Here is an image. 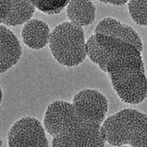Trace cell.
Listing matches in <instances>:
<instances>
[{
	"mask_svg": "<svg viewBox=\"0 0 147 147\" xmlns=\"http://www.w3.org/2000/svg\"><path fill=\"white\" fill-rule=\"evenodd\" d=\"M101 133L111 146L147 147V114L134 109L120 110L105 118Z\"/></svg>",
	"mask_w": 147,
	"mask_h": 147,
	"instance_id": "3",
	"label": "cell"
},
{
	"mask_svg": "<svg viewBox=\"0 0 147 147\" xmlns=\"http://www.w3.org/2000/svg\"><path fill=\"white\" fill-rule=\"evenodd\" d=\"M94 33L104 35L121 42L129 43L143 51V43L140 35L131 26L122 23L111 17H105L97 24Z\"/></svg>",
	"mask_w": 147,
	"mask_h": 147,
	"instance_id": "7",
	"label": "cell"
},
{
	"mask_svg": "<svg viewBox=\"0 0 147 147\" xmlns=\"http://www.w3.org/2000/svg\"><path fill=\"white\" fill-rule=\"evenodd\" d=\"M51 33L52 31L45 21L39 19H31L23 25L21 38L29 48L39 50L49 45Z\"/></svg>",
	"mask_w": 147,
	"mask_h": 147,
	"instance_id": "10",
	"label": "cell"
},
{
	"mask_svg": "<svg viewBox=\"0 0 147 147\" xmlns=\"http://www.w3.org/2000/svg\"><path fill=\"white\" fill-rule=\"evenodd\" d=\"M72 103L102 125L109 108L107 97L96 89L85 88L74 95Z\"/></svg>",
	"mask_w": 147,
	"mask_h": 147,
	"instance_id": "6",
	"label": "cell"
},
{
	"mask_svg": "<svg viewBox=\"0 0 147 147\" xmlns=\"http://www.w3.org/2000/svg\"><path fill=\"white\" fill-rule=\"evenodd\" d=\"M129 15L140 26H147V0H129Z\"/></svg>",
	"mask_w": 147,
	"mask_h": 147,
	"instance_id": "13",
	"label": "cell"
},
{
	"mask_svg": "<svg viewBox=\"0 0 147 147\" xmlns=\"http://www.w3.org/2000/svg\"><path fill=\"white\" fill-rule=\"evenodd\" d=\"M0 146H2V139H1V144H0Z\"/></svg>",
	"mask_w": 147,
	"mask_h": 147,
	"instance_id": "16",
	"label": "cell"
},
{
	"mask_svg": "<svg viewBox=\"0 0 147 147\" xmlns=\"http://www.w3.org/2000/svg\"><path fill=\"white\" fill-rule=\"evenodd\" d=\"M43 125L53 138V146H104L106 143L101 133L102 125L68 101L57 100L50 104Z\"/></svg>",
	"mask_w": 147,
	"mask_h": 147,
	"instance_id": "2",
	"label": "cell"
},
{
	"mask_svg": "<svg viewBox=\"0 0 147 147\" xmlns=\"http://www.w3.org/2000/svg\"><path fill=\"white\" fill-rule=\"evenodd\" d=\"M36 8L30 0H1V24L7 27L24 25Z\"/></svg>",
	"mask_w": 147,
	"mask_h": 147,
	"instance_id": "8",
	"label": "cell"
},
{
	"mask_svg": "<svg viewBox=\"0 0 147 147\" xmlns=\"http://www.w3.org/2000/svg\"><path fill=\"white\" fill-rule=\"evenodd\" d=\"M3 97V91H1V103H2V99Z\"/></svg>",
	"mask_w": 147,
	"mask_h": 147,
	"instance_id": "15",
	"label": "cell"
},
{
	"mask_svg": "<svg viewBox=\"0 0 147 147\" xmlns=\"http://www.w3.org/2000/svg\"><path fill=\"white\" fill-rule=\"evenodd\" d=\"M98 1L105 4H111V5L117 6H122L128 3L129 0H98Z\"/></svg>",
	"mask_w": 147,
	"mask_h": 147,
	"instance_id": "14",
	"label": "cell"
},
{
	"mask_svg": "<svg viewBox=\"0 0 147 147\" xmlns=\"http://www.w3.org/2000/svg\"><path fill=\"white\" fill-rule=\"evenodd\" d=\"M96 34V33H95ZM86 43L90 60L107 73L122 102L139 105L147 98V77L137 47L104 35L96 34Z\"/></svg>",
	"mask_w": 147,
	"mask_h": 147,
	"instance_id": "1",
	"label": "cell"
},
{
	"mask_svg": "<svg viewBox=\"0 0 147 147\" xmlns=\"http://www.w3.org/2000/svg\"><path fill=\"white\" fill-rule=\"evenodd\" d=\"M9 146H49L46 129L40 120L25 116L16 121L7 132Z\"/></svg>",
	"mask_w": 147,
	"mask_h": 147,
	"instance_id": "5",
	"label": "cell"
},
{
	"mask_svg": "<svg viewBox=\"0 0 147 147\" xmlns=\"http://www.w3.org/2000/svg\"><path fill=\"white\" fill-rule=\"evenodd\" d=\"M23 54L17 37L7 26L1 24V74L16 65Z\"/></svg>",
	"mask_w": 147,
	"mask_h": 147,
	"instance_id": "9",
	"label": "cell"
},
{
	"mask_svg": "<svg viewBox=\"0 0 147 147\" xmlns=\"http://www.w3.org/2000/svg\"><path fill=\"white\" fill-rule=\"evenodd\" d=\"M66 14L69 21L84 27L94 22L96 7L92 0H70L66 7Z\"/></svg>",
	"mask_w": 147,
	"mask_h": 147,
	"instance_id": "11",
	"label": "cell"
},
{
	"mask_svg": "<svg viewBox=\"0 0 147 147\" xmlns=\"http://www.w3.org/2000/svg\"><path fill=\"white\" fill-rule=\"evenodd\" d=\"M36 10L48 16H55L66 7L70 0H30Z\"/></svg>",
	"mask_w": 147,
	"mask_h": 147,
	"instance_id": "12",
	"label": "cell"
},
{
	"mask_svg": "<svg viewBox=\"0 0 147 147\" xmlns=\"http://www.w3.org/2000/svg\"><path fill=\"white\" fill-rule=\"evenodd\" d=\"M84 28L70 21H64L54 28L49 43L55 59L66 67H75L87 57Z\"/></svg>",
	"mask_w": 147,
	"mask_h": 147,
	"instance_id": "4",
	"label": "cell"
}]
</instances>
